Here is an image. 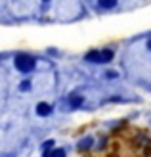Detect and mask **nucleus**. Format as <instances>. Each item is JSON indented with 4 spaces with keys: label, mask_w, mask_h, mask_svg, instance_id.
I'll use <instances>...</instances> for the list:
<instances>
[{
    "label": "nucleus",
    "mask_w": 151,
    "mask_h": 157,
    "mask_svg": "<svg viewBox=\"0 0 151 157\" xmlns=\"http://www.w3.org/2000/svg\"><path fill=\"white\" fill-rule=\"evenodd\" d=\"M15 67H17L21 73L33 71L35 69V58L29 56V54H17V56H15Z\"/></svg>",
    "instance_id": "obj_1"
},
{
    "label": "nucleus",
    "mask_w": 151,
    "mask_h": 157,
    "mask_svg": "<svg viewBox=\"0 0 151 157\" xmlns=\"http://www.w3.org/2000/svg\"><path fill=\"white\" fill-rule=\"evenodd\" d=\"M111 59H113V52H111L109 48L100 52V63H105V61H111Z\"/></svg>",
    "instance_id": "obj_2"
},
{
    "label": "nucleus",
    "mask_w": 151,
    "mask_h": 157,
    "mask_svg": "<svg viewBox=\"0 0 151 157\" xmlns=\"http://www.w3.org/2000/svg\"><path fill=\"white\" fill-rule=\"evenodd\" d=\"M36 113L42 115V117H44V115H50V113H52V107H50L48 104H38V105H36Z\"/></svg>",
    "instance_id": "obj_3"
},
{
    "label": "nucleus",
    "mask_w": 151,
    "mask_h": 157,
    "mask_svg": "<svg viewBox=\"0 0 151 157\" xmlns=\"http://www.w3.org/2000/svg\"><path fill=\"white\" fill-rule=\"evenodd\" d=\"M82 104V96H78V94H71V98H69V105L71 107H78Z\"/></svg>",
    "instance_id": "obj_4"
},
{
    "label": "nucleus",
    "mask_w": 151,
    "mask_h": 157,
    "mask_svg": "<svg viewBox=\"0 0 151 157\" xmlns=\"http://www.w3.org/2000/svg\"><path fill=\"white\" fill-rule=\"evenodd\" d=\"M92 144H94V140H92V138H84L82 142L78 144V151H86V150H90Z\"/></svg>",
    "instance_id": "obj_5"
},
{
    "label": "nucleus",
    "mask_w": 151,
    "mask_h": 157,
    "mask_svg": "<svg viewBox=\"0 0 151 157\" xmlns=\"http://www.w3.org/2000/svg\"><path fill=\"white\" fill-rule=\"evenodd\" d=\"M86 59L88 61H100V50H92L86 54Z\"/></svg>",
    "instance_id": "obj_6"
},
{
    "label": "nucleus",
    "mask_w": 151,
    "mask_h": 157,
    "mask_svg": "<svg viewBox=\"0 0 151 157\" xmlns=\"http://www.w3.org/2000/svg\"><path fill=\"white\" fill-rule=\"evenodd\" d=\"M44 157H65V151L63 150H54V151H48Z\"/></svg>",
    "instance_id": "obj_7"
},
{
    "label": "nucleus",
    "mask_w": 151,
    "mask_h": 157,
    "mask_svg": "<svg viewBox=\"0 0 151 157\" xmlns=\"http://www.w3.org/2000/svg\"><path fill=\"white\" fill-rule=\"evenodd\" d=\"M101 8H113L117 4V0H98Z\"/></svg>",
    "instance_id": "obj_8"
},
{
    "label": "nucleus",
    "mask_w": 151,
    "mask_h": 157,
    "mask_svg": "<svg viewBox=\"0 0 151 157\" xmlns=\"http://www.w3.org/2000/svg\"><path fill=\"white\" fill-rule=\"evenodd\" d=\"M29 88H31V82L29 81H23L21 82V90H29Z\"/></svg>",
    "instance_id": "obj_9"
},
{
    "label": "nucleus",
    "mask_w": 151,
    "mask_h": 157,
    "mask_svg": "<svg viewBox=\"0 0 151 157\" xmlns=\"http://www.w3.org/2000/svg\"><path fill=\"white\" fill-rule=\"evenodd\" d=\"M52 146H54V142H52V140H48V142L44 144V150H48V147H52Z\"/></svg>",
    "instance_id": "obj_10"
},
{
    "label": "nucleus",
    "mask_w": 151,
    "mask_h": 157,
    "mask_svg": "<svg viewBox=\"0 0 151 157\" xmlns=\"http://www.w3.org/2000/svg\"><path fill=\"white\" fill-rule=\"evenodd\" d=\"M109 77H111V78H115L117 73H115V71H107V78H109Z\"/></svg>",
    "instance_id": "obj_11"
},
{
    "label": "nucleus",
    "mask_w": 151,
    "mask_h": 157,
    "mask_svg": "<svg viewBox=\"0 0 151 157\" xmlns=\"http://www.w3.org/2000/svg\"><path fill=\"white\" fill-rule=\"evenodd\" d=\"M147 48H149V50H151V38H149V42H147Z\"/></svg>",
    "instance_id": "obj_12"
}]
</instances>
